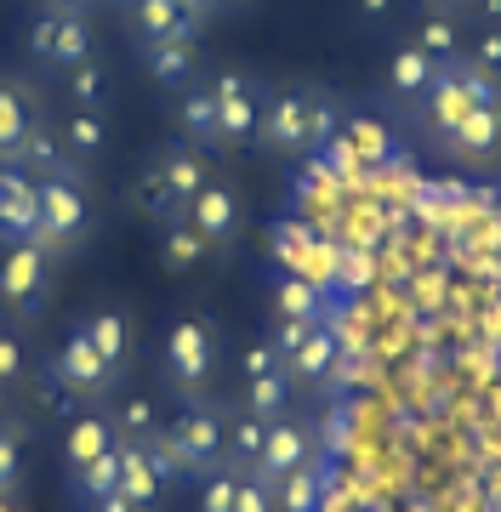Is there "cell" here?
I'll return each instance as SVG.
<instances>
[{"mask_svg": "<svg viewBox=\"0 0 501 512\" xmlns=\"http://www.w3.org/2000/svg\"><path fill=\"white\" fill-rule=\"evenodd\" d=\"M18 439H12V433H0V501H6V495H12V484H18Z\"/></svg>", "mask_w": 501, "mask_h": 512, "instance_id": "d590c367", "label": "cell"}, {"mask_svg": "<svg viewBox=\"0 0 501 512\" xmlns=\"http://www.w3.org/2000/svg\"><path fill=\"white\" fill-rule=\"evenodd\" d=\"M52 291V251L40 239H0V302L12 313H40Z\"/></svg>", "mask_w": 501, "mask_h": 512, "instance_id": "5b68a950", "label": "cell"}, {"mask_svg": "<svg viewBox=\"0 0 501 512\" xmlns=\"http://www.w3.org/2000/svg\"><path fill=\"white\" fill-rule=\"evenodd\" d=\"M297 467H319V444H314V421H297V416H279L268 421V439H262V456L251 473L257 478H285Z\"/></svg>", "mask_w": 501, "mask_h": 512, "instance_id": "8fae6325", "label": "cell"}, {"mask_svg": "<svg viewBox=\"0 0 501 512\" xmlns=\"http://www.w3.org/2000/svg\"><path fill=\"white\" fill-rule=\"evenodd\" d=\"M183 6H188V12H194V18H217V12H223V0H183Z\"/></svg>", "mask_w": 501, "mask_h": 512, "instance_id": "b9f144b4", "label": "cell"}, {"mask_svg": "<svg viewBox=\"0 0 501 512\" xmlns=\"http://www.w3.org/2000/svg\"><path fill=\"white\" fill-rule=\"evenodd\" d=\"M63 92H69V109H103V92H109V69L86 57L75 69H63Z\"/></svg>", "mask_w": 501, "mask_h": 512, "instance_id": "1f68e13d", "label": "cell"}, {"mask_svg": "<svg viewBox=\"0 0 501 512\" xmlns=\"http://www.w3.org/2000/svg\"><path fill=\"white\" fill-rule=\"evenodd\" d=\"M262 439H268V421L251 416V410H240V416H228V456L223 467H240V473H251L262 456Z\"/></svg>", "mask_w": 501, "mask_h": 512, "instance_id": "f546056e", "label": "cell"}, {"mask_svg": "<svg viewBox=\"0 0 501 512\" xmlns=\"http://www.w3.org/2000/svg\"><path fill=\"white\" fill-rule=\"evenodd\" d=\"M450 154H462V160H496L501 154V103H484L462 120V126L445 137Z\"/></svg>", "mask_w": 501, "mask_h": 512, "instance_id": "44dd1931", "label": "cell"}, {"mask_svg": "<svg viewBox=\"0 0 501 512\" xmlns=\"http://www.w3.org/2000/svg\"><path fill=\"white\" fill-rule=\"evenodd\" d=\"M154 439L171 456L177 478H205V473H217L228 456V410L211 399H188L177 416H166V427Z\"/></svg>", "mask_w": 501, "mask_h": 512, "instance_id": "6da1fadb", "label": "cell"}, {"mask_svg": "<svg viewBox=\"0 0 501 512\" xmlns=\"http://www.w3.org/2000/svg\"><path fill=\"white\" fill-rule=\"evenodd\" d=\"M80 330L92 336V348L103 353V365H109V370H126V359H131V319H126V313L103 308V313H92Z\"/></svg>", "mask_w": 501, "mask_h": 512, "instance_id": "83f0119b", "label": "cell"}, {"mask_svg": "<svg viewBox=\"0 0 501 512\" xmlns=\"http://www.w3.org/2000/svg\"><path fill=\"white\" fill-rule=\"evenodd\" d=\"M416 46H422L433 63H456V57L467 52V40H462V23L450 18V12H427L422 23H416Z\"/></svg>", "mask_w": 501, "mask_h": 512, "instance_id": "f1b7e54d", "label": "cell"}, {"mask_svg": "<svg viewBox=\"0 0 501 512\" xmlns=\"http://www.w3.org/2000/svg\"><path fill=\"white\" fill-rule=\"evenodd\" d=\"M46 120V109H40V92L35 86H23L18 74H0V165L18 160L23 137Z\"/></svg>", "mask_w": 501, "mask_h": 512, "instance_id": "7c38bea8", "label": "cell"}, {"mask_svg": "<svg viewBox=\"0 0 501 512\" xmlns=\"http://www.w3.org/2000/svg\"><path fill=\"white\" fill-rule=\"evenodd\" d=\"M149 160H154V171L166 177V188L183 205H194V194L211 183V160H205V148L183 143V137H177V143H160V154H149Z\"/></svg>", "mask_w": 501, "mask_h": 512, "instance_id": "2e32d148", "label": "cell"}, {"mask_svg": "<svg viewBox=\"0 0 501 512\" xmlns=\"http://www.w3.org/2000/svg\"><path fill=\"white\" fill-rule=\"evenodd\" d=\"M92 234V194H86V177L75 165L57 171L40 183V228L35 239L46 251H75L80 239Z\"/></svg>", "mask_w": 501, "mask_h": 512, "instance_id": "7a4b0ae2", "label": "cell"}, {"mask_svg": "<svg viewBox=\"0 0 501 512\" xmlns=\"http://www.w3.org/2000/svg\"><path fill=\"white\" fill-rule=\"evenodd\" d=\"M143 69H149V80H160L171 92H188L194 69H200L194 40H154V46H143Z\"/></svg>", "mask_w": 501, "mask_h": 512, "instance_id": "7402d4cb", "label": "cell"}, {"mask_svg": "<svg viewBox=\"0 0 501 512\" xmlns=\"http://www.w3.org/2000/svg\"><path fill=\"white\" fill-rule=\"evenodd\" d=\"M86 6L92 0H40V12H80V18H86Z\"/></svg>", "mask_w": 501, "mask_h": 512, "instance_id": "60d3db41", "label": "cell"}, {"mask_svg": "<svg viewBox=\"0 0 501 512\" xmlns=\"http://www.w3.org/2000/svg\"><path fill=\"white\" fill-rule=\"evenodd\" d=\"M12 376H23V348L12 330H0V382H12Z\"/></svg>", "mask_w": 501, "mask_h": 512, "instance_id": "8d00e7d4", "label": "cell"}, {"mask_svg": "<svg viewBox=\"0 0 501 512\" xmlns=\"http://www.w3.org/2000/svg\"><path fill=\"white\" fill-rule=\"evenodd\" d=\"M40 228V183L18 165H0V239H35Z\"/></svg>", "mask_w": 501, "mask_h": 512, "instance_id": "4fadbf2b", "label": "cell"}, {"mask_svg": "<svg viewBox=\"0 0 501 512\" xmlns=\"http://www.w3.org/2000/svg\"><path fill=\"white\" fill-rule=\"evenodd\" d=\"M12 165L29 171L35 183H46V177H57V171H69V154H63V143H57V126L40 120V126L23 137V148H18V160H12ZM75 171H80V165H75Z\"/></svg>", "mask_w": 501, "mask_h": 512, "instance_id": "d4e9b609", "label": "cell"}, {"mask_svg": "<svg viewBox=\"0 0 501 512\" xmlns=\"http://www.w3.org/2000/svg\"><path fill=\"white\" fill-rule=\"evenodd\" d=\"M234 512H279L274 507V490H268V478L245 473L240 478V507H234Z\"/></svg>", "mask_w": 501, "mask_h": 512, "instance_id": "e575fe53", "label": "cell"}, {"mask_svg": "<svg viewBox=\"0 0 501 512\" xmlns=\"http://www.w3.org/2000/svg\"><path fill=\"white\" fill-rule=\"evenodd\" d=\"M479 109L473 97H467V86H462V74H456V63H445V69L433 74V86H427V97H422V114H427V131L445 143L450 131L462 126L467 114Z\"/></svg>", "mask_w": 501, "mask_h": 512, "instance_id": "9a60e30c", "label": "cell"}, {"mask_svg": "<svg viewBox=\"0 0 501 512\" xmlns=\"http://www.w3.org/2000/svg\"><path fill=\"white\" fill-rule=\"evenodd\" d=\"M0 512H12V501H0Z\"/></svg>", "mask_w": 501, "mask_h": 512, "instance_id": "ee69618b", "label": "cell"}, {"mask_svg": "<svg viewBox=\"0 0 501 512\" xmlns=\"http://www.w3.org/2000/svg\"><path fill=\"white\" fill-rule=\"evenodd\" d=\"M433 6H462V0H433Z\"/></svg>", "mask_w": 501, "mask_h": 512, "instance_id": "7bdbcfd3", "label": "cell"}, {"mask_svg": "<svg viewBox=\"0 0 501 512\" xmlns=\"http://www.w3.org/2000/svg\"><path fill=\"white\" fill-rule=\"evenodd\" d=\"M57 143L69 154V165H92L109 148V114L103 109H69L57 126Z\"/></svg>", "mask_w": 501, "mask_h": 512, "instance_id": "ac0fdd59", "label": "cell"}, {"mask_svg": "<svg viewBox=\"0 0 501 512\" xmlns=\"http://www.w3.org/2000/svg\"><path fill=\"white\" fill-rule=\"evenodd\" d=\"M52 382L63 387L69 399H97V393H109V387L120 382V370L103 365V353L92 348V336H86V330H69V342L57 348Z\"/></svg>", "mask_w": 501, "mask_h": 512, "instance_id": "30bf717a", "label": "cell"}, {"mask_svg": "<svg viewBox=\"0 0 501 512\" xmlns=\"http://www.w3.org/2000/svg\"><path fill=\"white\" fill-rule=\"evenodd\" d=\"M223 6H234V0H223Z\"/></svg>", "mask_w": 501, "mask_h": 512, "instance_id": "f6af8a7d", "label": "cell"}, {"mask_svg": "<svg viewBox=\"0 0 501 512\" xmlns=\"http://www.w3.org/2000/svg\"><path fill=\"white\" fill-rule=\"evenodd\" d=\"M114 450H120V439H114L109 416H69V433H63V456H69V467H75V473L97 467V461L114 456Z\"/></svg>", "mask_w": 501, "mask_h": 512, "instance_id": "d6986e66", "label": "cell"}, {"mask_svg": "<svg viewBox=\"0 0 501 512\" xmlns=\"http://www.w3.org/2000/svg\"><path fill=\"white\" fill-rule=\"evenodd\" d=\"M439 69H445V63H433L416 40H405V46H393V52H388V92L405 97V103H422Z\"/></svg>", "mask_w": 501, "mask_h": 512, "instance_id": "ffe728a7", "label": "cell"}, {"mask_svg": "<svg viewBox=\"0 0 501 512\" xmlns=\"http://www.w3.org/2000/svg\"><path fill=\"white\" fill-rule=\"evenodd\" d=\"M240 467H217V473H205L200 484V512H234L240 507Z\"/></svg>", "mask_w": 501, "mask_h": 512, "instance_id": "d6a6232c", "label": "cell"}, {"mask_svg": "<svg viewBox=\"0 0 501 512\" xmlns=\"http://www.w3.org/2000/svg\"><path fill=\"white\" fill-rule=\"evenodd\" d=\"M177 126H183V143L217 154V97H211V86H188L183 103H177Z\"/></svg>", "mask_w": 501, "mask_h": 512, "instance_id": "484cf974", "label": "cell"}, {"mask_svg": "<svg viewBox=\"0 0 501 512\" xmlns=\"http://www.w3.org/2000/svg\"><path fill=\"white\" fill-rule=\"evenodd\" d=\"M205 86H211V97H217V154L251 143L257 126H262L268 86H262L257 74H245V69H217Z\"/></svg>", "mask_w": 501, "mask_h": 512, "instance_id": "277c9868", "label": "cell"}, {"mask_svg": "<svg viewBox=\"0 0 501 512\" xmlns=\"http://www.w3.org/2000/svg\"><path fill=\"white\" fill-rule=\"evenodd\" d=\"M211 370H217V325L205 313H183L166 336V382L183 399H200L211 387Z\"/></svg>", "mask_w": 501, "mask_h": 512, "instance_id": "3957f363", "label": "cell"}, {"mask_svg": "<svg viewBox=\"0 0 501 512\" xmlns=\"http://www.w3.org/2000/svg\"><path fill=\"white\" fill-rule=\"evenodd\" d=\"M462 57L473 63V69H484V74H496V80H501V23H484Z\"/></svg>", "mask_w": 501, "mask_h": 512, "instance_id": "836d02e7", "label": "cell"}, {"mask_svg": "<svg viewBox=\"0 0 501 512\" xmlns=\"http://www.w3.org/2000/svg\"><path fill=\"white\" fill-rule=\"evenodd\" d=\"M126 18H131V29H137L143 46H154V40H194V35H200V18L188 12L183 0H126Z\"/></svg>", "mask_w": 501, "mask_h": 512, "instance_id": "5bb4252c", "label": "cell"}, {"mask_svg": "<svg viewBox=\"0 0 501 512\" xmlns=\"http://www.w3.org/2000/svg\"><path fill=\"white\" fill-rule=\"evenodd\" d=\"M359 18H365V23H382V18H393V0H359Z\"/></svg>", "mask_w": 501, "mask_h": 512, "instance_id": "ab89813d", "label": "cell"}, {"mask_svg": "<svg viewBox=\"0 0 501 512\" xmlns=\"http://www.w3.org/2000/svg\"><path fill=\"white\" fill-rule=\"evenodd\" d=\"M257 137L274 154H314V131H308V86H268Z\"/></svg>", "mask_w": 501, "mask_h": 512, "instance_id": "9c48e42d", "label": "cell"}, {"mask_svg": "<svg viewBox=\"0 0 501 512\" xmlns=\"http://www.w3.org/2000/svg\"><path fill=\"white\" fill-rule=\"evenodd\" d=\"M274 348L279 359H285V370H291V382L297 387H319L325 393V382L336 376V336L325 330V319H308V325H274Z\"/></svg>", "mask_w": 501, "mask_h": 512, "instance_id": "52a82bcc", "label": "cell"}, {"mask_svg": "<svg viewBox=\"0 0 501 512\" xmlns=\"http://www.w3.org/2000/svg\"><path fill=\"white\" fill-rule=\"evenodd\" d=\"M319 308H325V296H319L314 279L302 274L274 279V325H308V319H319Z\"/></svg>", "mask_w": 501, "mask_h": 512, "instance_id": "cb8c5ba5", "label": "cell"}, {"mask_svg": "<svg viewBox=\"0 0 501 512\" xmlns=\"http://www.w3.org/2000/svg\"><path fill=\"white\" fill-rule=\"evenodd\" d=\"M109 427H114V439H120V444H149L154 433L166 427V416H160V404H154L149 393H131V399L114 404Z\"/></svg>", "mask_w": 501, "mask_h": 512, "instance_id": "4316f807", "label": "cell"}, {"mask_svg": "<svg viewBox=\"0 0 501 512\" xmlns=\"http://www.w3.org/2000/svg\"><path fill=\"white\" fill-rule=\"evenodd\" d=\"M462 6H467L479 23H501V0H462Z\"/></svg>", "mask_w": 501, "mask_h": 512, "instance_id": "f35d334b", "label": "cell"}, {"mask_svg": "<svg viewBox=\"0 0 501 512\" xmlns=\"http://www.w3.org/2000/svg\"><path fill=\"white\" fill-rule=\"evenodd\" d=\"M188 222H194V228L211 239V251H217V245H228V239H234V228H240V194L211 177V183L194 194V205H188Z\"/></svg>", "mask_w": 501, "mask_h": 512, "instance_id": "e0dca14e", "label": "cell"}, {"mask_svg": "<svg viewBox=\"0 0 501 512\" xmlns=\"http://www.w3.org/2000/svg\"><path fill=\"white\" fill-rule=\"evenodd\" d=\"M240 382H245V410L262 421H279L291 416V404H297V382H291V370L279 359L274 342H251L240 359Z\"/></svg>", "mask_w": 501, "mask_h": 512, "instance_id": "8992f818", "label": "cell"}, {"mask_svg": "<svg viewBox=\"0 0 501 512\" xmlns=\"http://www.w3.org/2000/svg\"><path fill=\"white\" fill-rule=\"evenodd\" d=\"M29 57L46 63V69H75L86 57H97V35L92 23L80 18V12H35L29 23Z\"/></svg>", "mask_w": 501, "mask_h": 512, "instance_id": "ba28073f", "label": "cell"}, {"mask_svg": "<svg viewBox=\"0 0 501 512\" xmlns=\"http://www.w3.org/2000/svg\"><path fill=\"white\" fill-rule=\"evenodd\" d=\"M205 256H211V239L200 234V228H194V222H171L166 228V239H160V262H166V268H177V274H188V268H200Z\"/></svg>", "mask_w": 501, "mask_h": 512, "instance_id": "4dcf8cb0", "label": "cell"}, {"mask_svg": "<svg viewBox=\"0 0 501 512\" xmlns=\"http://www.w3.org/2000/svg\"><path fill=\"white\" fill-rule=\"evenodd\" d=\"M131 205H137V211H143L149 222H160V228H171V222H183V217H188V205L166 188V177L154 171V160H143V171L131 177Z\"/></svg>", "mask_w": 501, "mask_h": 512, "instance_id": "603a6c76", "label": "cell"}, {"mask_svg": "<svg viewBox=\"0 0 501 512\" xmlns=\"http://www.w3.org/2000/svg\"><path fill=\"white\" fill-rule=\"evenodd\" d=\"M86 507H92V512H143V507H131V501H126L120 490H109V495H92Z\"/></svg>", "mask_w": 501, "mask_h": 512, "instance_id": "74e56055", "label": "cell"}]
</instances>
